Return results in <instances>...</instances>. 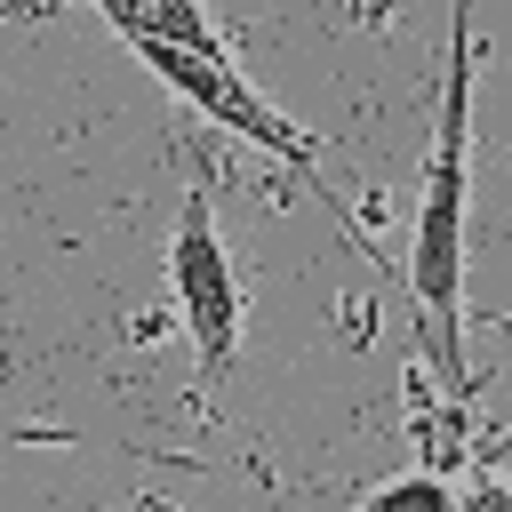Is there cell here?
<instances>
[{
  "label": "cell",
  "instance_id": "1",
  "mask_svg": "<svg viewBox=\"0 0 512 512\" xmlns=\"http://www.w3.org/2000/svg\"><path fill=\"white\" fill-rule=\"evenodd\" d=\"M480 0L448 8V72H440V112H432V152H424V192L408 224V296H416V336L424 360L448 376V392H472L464 368V264H472V32Z\"/></svg>",
  "mask_w": 512,
  "mask_h": 512
},
{
  "label": "cell",
  "instance_id": "2",
  "mask_svg": "<svg viewBox=\"0 0 512 512\" xmlns=\"http://www.w3.org/2000/svg\"><path fill=\"white\" fill-rule=\"evenodd\" d=\"M168 304H176V328H184V344H192L200 400H216L224 376H232V360H240L248 312H240L232 248H224V232H216V192H208V176L184 184V200H176V232H168Z\"/></svg>",
  "mask_w": 512,
  "mask_h": 512
},
{
  "label": "cell",
  "instance_id": "3",
  "mask_svg": "<svg viewBox=\"0 0 512 512\" xmlns=\"http://www.w3.org/2000/svg\"><path fill=\"white\" fill-rule=\"evenodd\" d=\"M128 48H136V56H144V64H152V72H160V80H168V88H176L192 112H208V120H224L232 136L264 144L280 168H296V176H304V184L328 200L312 144H304V136H296V128H288V120H280V112H272V104L248 88V80H240L232 48H200V40H168V32H152V40H128Z\"/></svg>",
  "mask_w": 512,
  "mask_h": 512
},
{
  "label": "cell",
  "instance_id": "4",
  "mask_svg": "<svg viewBox=\"0 0 512 512\" xmlns=\"http://www.w3.org/2000/svg\"><path fill=\"white\" fill-rule=\"evenodd\" d=\"M368 504H392V512H424V504H464V488L448 472H400V480H376Z\"/></svg>",
  "mask_w": 512,
  "mask_h": 512
},
{
  "label": "cell",
  "instance_id": "5",
  "mask_svg": "<svg viewBox=\"0 0 512 512\" xmlns=\"http://www.w3.org/2000/svg\"><path fill=\"white\" fill-rule=\"evenodd\" d=\"M480 464H488V472H480L472 504H504V496H512V432H496V440L480 448Z\"/></svg>",
  "mask_w": 512,
  "mask_h": 512
}]
</instances>
